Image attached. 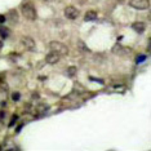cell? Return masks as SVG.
Instances as JSON below:
<instances>
[{"mask_svg": "<svg viewBox=\"0 0 151 151\" xmlns=\"http://www.w3.org/2000/svg\"><path fill=\"white\" fill-rule=\"evenodd\" d=\"M21 12H22V16L26 19H29V21H35L36 19V11L32 3H25V4H22Z\"/></svg>", "mask_w": 151, "mask_h": 151, "instance_id": "1", "label": "cell"}, {"mask_svg": "<svg viewBox=\"0 0 151 151\" xmlns=\"http://www.w3.org/2000/svg\"><path fill=\"white\" fill-rule=\"evenodd\" d=\"M49 47L50 49L53 50V52H57L58 54H61V56H66L68 53V48L66 44L61 43V42H50L49 43Z\"/></svg>", "mask_w": 151, "mask_h": 151, "instance_id": "2", "label": "cell"}, {"mask_svg": "<svg viewBox=\"0 0 151 151\" xmlns=\"http://www.w3.org/2000/svg\"><path fill=\"white\" fill-rule=\"evenodd\" d=\"M129 5L138 11H146L150 8V1L149 0H130Z\"/></svg>", "mask_w": 151, "mask_h": 151, "instance_id": "3", "label": "cell"}, {"mask_svg": "<svg viewBox=\"0 0 151 151\" xmlns=\"http://www.w3.org/2000/svg\"><path fill=\"white\" fill-rule=\"evenodd\" d=\"M63 13H65V17L68 18V19H76L78 17H79V11L75 8V6H73V5L66 6Z\"/></svg>", "mask_w": 151, "mask_h": 151, "instance_id": "4", "label": "cell"}, {"mask_svg": "<svg viewBox=\"0 0 151 151\" xmlns=\"http://www.w3.org/2000/svg\"><path fill=\"white\" fill-rule=\"evenodd\" d=\"M112 52H114L115 54H118V56L125 57V56H129V54L132 53V50H130L129 48H127V47H123V45H120V44H116V45L114 47V49H112Z\"/></svg>", "mask_w": 151, "mask_h": 151, "instance_id": "5", "label": "cell"}, {"mask_svg": "<svg viewBox=\"0 0 151 151\" xmlns=\"http://www.w3.org/2000/svg\"><path fill=\"white\" fill-rule=\"evenodd\" d=\"M60 60H61V54H58L57 52H53V50L45 56V62L49 65H56L60 62Z\"/></svg>", "mask_w": 151, "mask_h": 151, "instance_id": "6", "label": "cell"}, {"mask_svg": "<svg viewBox=\"0 0 151 151\" xmlns=\"http://www.w3.org/2000/svg\"><path fill=\"white\" fill-rule=\"evenodd\" d=\"M22 45L29 50H34L35 49V42H34L32 37L30 36H23L22 37Z\"/></svg>", "mask_w": 151, "mask_h": 151, "instance_id": "7", "label": "cell"}, {"mask_svg": "<svg viewBox=\"0 0 151 151\" xmlns=\"http://www.w3.org/2000/svg\"><path fill=\"white\" fill-rule=\"evenodd\" d=\"M6 19H8V22L11 23V25H16V23L18 22V13L16 11H9L8 16H6Z\"/></svg>", "mask_w": 151, "mask_h": 151, "instance_id": "8", "label": "cell"}, {"mask_svg": "<svg viewBox=\"0 0 151 151\" xmlns=\"http://www.w3.org/2000/svg\"><path fill=\"white\" fill-rule=\"evenodd\" d=\"M132 29L134 30L136 32L142 34V32H145V30H146V23L145 22H134V23H132Z\"/></svg>", "mask_w": 151, "mask_h": 151, "instance_id": "9", "label": "cell"}, {"mask_svg": "<svg viewBox=\"0 0 151 151\" xmlns=\"http://www.w3.org/2000/svg\"><path fill=\"white\" fill-rule=\"evenodd\" d=\"M84 19L87 22H89V21H96V19H97V13H96L94 11H88L87 13H85V16H84Z\"/></svg>", "mask_w": 151, "mask_h": 151, "instance_id": "10", "label": "cell"}, {"mask_svg": "<svg viewBox=\"0 0 151 151\" xmlns=\"http://www.w3.org/2000/svg\"><path fill=\"white\" fill-rule=\"evenodd\" d=\"M48 109H49V106H48L47 104H39L36 106V111L39 112V114H44V112H47Z\"/></svg>", "mask_w": 151, "mask_h": 151, "instance_id": "11", "label": "cell"}, {"mask_svg": "<svg viewBox=\"0 0 151 151\" xmlns=\"http://www.w3.org/2000/svg\"><path fill=\"white\" fill-rule=\"evenodd\" d=\"M0 36H1L3 39H5V37L9 36V30L6 29L5 26H0Z\"/></svg>", "mask_w": 151, "mask_h": 151, "instance_id": "12", "label": "cell"}, {"mask_svg": "<svg viewBox=\"0 0 151 151\" xmlns=\"http://www.w3.org/2000/svg\"><path fill=\"white\" fill-rule=\"evenodd\" d=\"M76 73H78V68L75 67V66H70L67 68V75L70 78H73V76H75V75H76Z\"/></svg>", "mask_w": 151, "mask_h": 151, "instance_id": "13", "label": "cell"}, {"mask_svg": "<svg viewBox=\"0 0 151 151\" xmlns=\"http://www.w3.org/2000/svg\"><path fill=\"white\" fill-rule=\"evenodd\" d=\"M145 60H146V56H145V54H142V56H137L136 62H137V63H141V62H143Z\"/></svg>", "mask_w": 151, "mask_h": 151, "instance_id": "14", "label": "cell"}, {"mask_svg": "<svg viewBox=\"0 0 151 151\" xmlns=\"http://www.w3.org/2000/svg\"><path fill=\"white\" fill-rule=\"evenodd\" d=\"M0 91H1V92H6V91H8V85L4 84V83H0Z\"/></svg>", "mask_w": 151, "mask_h": 151, "instance_id": "15", "label": "cell"}, {"mask_svg": "<svg viewBox=\"0 0 151 151\" xmlns=\"http://www.w3.org/2000/svg\"><path fill=\"white\" fill-rule=\"evenodd\" d=\"M12 98H13V101H18V99L21 98V94H19V93H13Z\"/></svg>", "mask_w": 151, "mask_h": 151, "instance_id": "16", "label": "cell"}, {"mask_svg": "<svg viewBox=\"0 0 151 151\" xmlns=\"http://www.w3.org/2000/svg\"><path fill=\"white\" fill-rule=\"evenodd\" d=\"M16 120H17V115H13L12 116V120H11V123H9V125H14V123H16Z\"/></svg>", "mask_w": 151, "mask_h": 151, "instance_id": "17", "label": "cell"}, {"mask_svg": "<svg viewBox=\"0 0 151 151\" xmlns=\"http://www.w3.org/2000/svg\"><path fill=\"white\" fill-rule=\"evenodd\" d=\"M5 16H1V14H0V23H3V22H4L5 21Z\"/></svg>", "mask_w": 151, "mask_h": 151, "instance_id": "18", "label": "cell"}, {"mask_svg": "<svg viewBox=\"0 0 151 151\" xmlns=\"http://www.w3.org/2000/svg\"><path fill=\"white\" fill-rule=\"evenodd\" d=\"M1 129H3V122L0 120V130H1Z\"/></svg>", "mask_w": 151, "mask_h": 151, "instance_id": "19", "label": "cell"}, {"mask_svg": "<svg viewBox=\"0 0 151 151\" xmlns=\"http://www.w3.org/2000/svg\"><path fill=\"white\" fill-rule=\"evenodd\" d=\"M1 48H3V42H0V50H1Z\"/></svg>", "mask_w": 151, "mask_h": 151, "instance_id": "20", "label": "cell"}, {"mask_svg": "<svg viewBox=\"0 0 151 151\" xmlns=\"http://www.w3.org/2000/svg\"><path fill=\"white\" fill-rule=\"evenodd\" d=\"M47 1H52V0H47Z\"/></svg>", "mask_w": 151, "mask_h": 151, "instance_id": "21", "label": "cell"}]
</instances>
